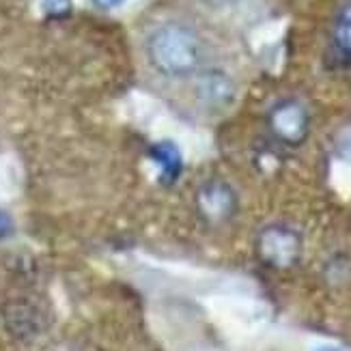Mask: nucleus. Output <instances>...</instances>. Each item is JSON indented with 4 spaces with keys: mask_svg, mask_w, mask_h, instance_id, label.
Here are the masks:
<instances>
[{
    "mask_svg": "<svg viewBox=\"0 0 351 351\" xmlns=\"http://www.w3.org/2000/svg\"><path fill=\"white\" fill-rule=\"evenodd\" d=\"M256 250L265 263H269L271 267L285 269L298 261V256L302 252V239L293 228L274 224L258 235Z\"/></svg>",
    "mask_w": 351,
    "mask_h": 351,
    "instance_id": "f03ea898",
    "label": "nucleus"
},
{
    "mask_svg": "<svg viewBox=\"0 0 351 351\" xmlns=\"http://www.w3.org/2000/svg\"><path fill=\"white\" fill-rule=\"evenodd\" d=\"M196 205L201 216L209 222H226L237 209L235 192L222 181H209L198 190Z\"/></svg>",
    "mask_w": 351,
    "mask_h": 351,
    "instance_id": "20e7f679",
    "label": "nucleus"
},
{
    "mask_svg": "<svg viewBox=\"0 0 351 351\" xmlns=\"http://www.w3.org/2000/svg\"><path fill=\"white\" fill-rule=\"evenodd\" d=\"M209 5H213V7H231V5H235L237 0H207Z\"/></svg>",
    "mask_w": 351,
    "mask_h": 351,
    "instance_id": "9b49d317",
    "label": "nucleus"
},
{
    "mask_svg": "<svg viewBox=\"0 0 351 351\" xmlns=\"http://www.w3.org/2000/svg\"><path fill=\"white\" fill-rule=\"evenodd\" d=\"M311 119L300 101H282L269 114V128L287 145H300L308 134Z\"/></svg>",
    "mask_w": 351,
    "mask_h": 351,
    "instance_id": "7ed1b4c3",
    "label": "nucleus"
},
{
    "mask_svg": "<svg viewBox=\"0 0 351 351\" xmlns=\"http://www.w3.org/2000/svg\"><path fill=\"white\" fill-rule=\"evenodd\" d=\"M149 63L169 78H183L201 65V39L181 24H164L154 30L147 43Z\"/></svg>",
    "mask_w": 351,
    "mask_h": 351,
    "instance_id": "f257e3e1",
    "label": "nucleus"
},
{
    "mask_svg": "<svg viewBox=\"0 0 351 351\" xmlns=\"http://www.w3.org/2000/svg\"><path fill=\"white\" fill-rule=\"evenodd\" d=\"M151 158L156 160L160 169L162 183H173L181 175V156L173 143H160L151 149Z\"/></svg>",
    "mask_w": 351,
    "mask_h": 351,
    "instance_id": "39448f33",
    "label": "nucleus"
},
{
    "mask_svg": "<svg viewBox=\"0 0 351 351\" xmlns=\"http://www.w3.org/2000/svg\"><path fill=\"white\" fill-rule=\"evenodd\" d=\"M198 93H201L203 99L220 106V104H226L228 99L233 97V84L228 78H224L222 73H209L201 80Z\"/></svg>",
    "mask_w": 351,
    "mask_h": 351,
    "instance_id": "423d86ee",
    "label": "nucleus"
},
{
    "mask_svg": "<svg viewBox=\"0 0 351 351\" xmlns=\"http://www.w3.org/2000/svg\"><path fill=\"white\" fill-rule=\"evenodd\" d=\"M334 37H337V45L341 48V52L351 58V5H347L341 11L337 28H334Z\"/></svg>",
    "mask_w": 351,
    "mask_h": 351,
    "instance_id": "0eeeda50",
    "label": "nucleus"
},
{
    "mask_svg": "<svg viewBox=\"0 0 351 351\" xmlns=\"http://www.w3.org/2000/svg\"><path fill=\"white\" fill-rule=\"evenodd\" d=\"M43 9L48 11V15L60 18V15L69 13V9H71V0H43Z\"/></svg>",
    "mask_w": 351,
    "mask_h": 351,
    "instance_id": "6e6552de",
    "label": "nucleus"
},
{
    "mask_svg": "<svg viewBox=\"0 0 351 351\" xmlns=\"http://www.w3.org/2000/svg\"><path fill=\"white\" fill-rule=\"evenodd\" d=\"M13 233V220L9 213L0 211V239H5Z\"/></svg>",
    "mask_w": 351,
    "mask_h": 351,
    "instance_id": "1a4fd4ad",
    "label": "nucleus"
},
{
    "mask_svg": "<svg viewBox=\"0 0 351 351\" xmlns=\"http://www.w3.org/2000/svg\"><path fill=\"white\" fill-rule=\"evenodd\" d=\"M93 3H95L97 7H101V9H114V7H119L121 3H125V0H93Z\"/></svg>",
    "mask_w": 351,
    "mask_h": 351,
    "instance_id": "9d476101",
    "label": "nucleus"
},
{
    "mask_svg": "<svg viewBox=\"0 0 351 351\" xmlns=\"http://www.w3.org/2000/svg\"><path fill=\"white\" fill-rule=\"evenodd\" d=\"M317 351H341V349H337V347H322V349H317Z\"/></svg>",
    "mask_w": 351,
    "mask_h": 351,
    "instance_id": "f8f14e48",
    "label": "nucleus"
}]
</instances>
